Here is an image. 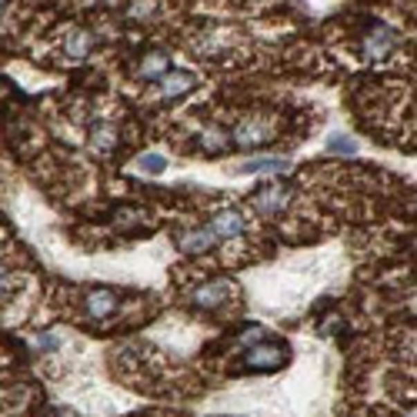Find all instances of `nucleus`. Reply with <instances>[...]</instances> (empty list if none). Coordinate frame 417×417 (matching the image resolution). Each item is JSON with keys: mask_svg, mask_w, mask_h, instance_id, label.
<instances>
[{"mask_svg": "<svg viewBox=\"0 0 417 417\" xmlns=\"http://www.w3.org/2000/svg\"><path fill=\"white\" fill-rule=\"evenodd\" d=\"M254 210L257 214H264V217H274V214H281L287 207V201H290V187L287 184H277V180H270V184H261V187L254 190Z\"/></svg>", "mask_w": 417, "mask_h": 417, "instance_id": "f257e3e1", "label": "nucleus"}, {"mask_svg": "<svg viewBox=\"0 0 417 417\" xmlns=\"http://www.w3.org/2000/svg\"><path fill=\"white\" fill-rule=\"evenodd\" d=\"M281 364H287V344L284 341L254 344V347L247 351V367H250V371H277Z\"/></svg>", "mask_w": 417, "mask_h": 417, "instance_id": "f03ea898", "label": "nucleus"}, {"mask_svg": "<svg viewBox=\"0 0 417 417\" xmlns=\"http://www.w3.org/2000/svg\"><path fill=\"white\" fill-rule=\"evenodd\" d=\"M394 47H398V34H394L391 27H384V24H374V27L364 34V40H360L364 57H371V60L391 57V50H394Z\"/></svg>", "mask_w": 417, "mask_h": 417, "instance_id": "7ed1b4c3", "label": "nucleus"}, {"mask_svg": "<svg viewBox=\"0 0 417 417\" xmlns=\"http://www.w3.org/2000/svg\"><path fill=\"white\" fill-rule=\"evenodd\" d=\"M267 140H270V127H267L264 120H257V117L241 120V124L234 127V144H237V147H244V151L261 147V144H267Z\"/></svg>", "mask_w": 417, "mask_h": 417, "instance_id": "20e7f679", "label": "nucleus"}, {"mask_svg": "<svg viewBox=\"0 0 417 417\" xmlns=\"http://www.w3.org/2000/svg\"><path fill=\"white\" fill-rule=\"evenodd\" d=\"M197 87V77L190 74V71H167V74L160 77V94L167 97V100H177V97L190 94Z\"/></svg>", "mask_w": 417, "mask_h": 417, "instance_id": "39448f33", "label": "nucleus"}, {"mask_svg": "<svg viewBox=\"0 0 417 417\" xmlns=\"http://www.w3.org/2000/svg\"><path fill=\"white\" fill-rule=\"evenodd\" d=\"M230 290H234V284L224 281V277L207 281V284H201L197 290H194V304H197V307H221V304L228 301Z\"/></svg>", "mask_w": 417, "mask_h": 417, "instance_id": "423d86ee", "label": "nucleus"}, {"mask_svg": "<svg viewBox=\"0 0 417 417\" xmlns=\"http://www.w3.org/2000/svg\"><path fill=\"white\" fill-rule=\"evenodd\" d=\"M247 228L244 214L237 207H224L214 214V224H210V230H214V237H237L241 230Z\"/></svg>", "mask_w": 417, "mask_h": 417, "instance_id": "0eeeda50", "label": "nucleus"}, {"mask_svg": "<svg viewBox=\"0 0 417 417\" xmlns=\"http://www.w3.org/2000/svg\"><path fill=\"white\" fill-rule=\"evenodd\" d=\"M114 311H117V294L111 287H94V290L87 294V314H91L94 321L111 317Z\"/></svg>", "mask_w": 417, "mask_h": 417, "instance_id": "6e6552de", "label": "nucleus"}, {"mask_svg": "<svg viewBox=\"0 0 417 417\" xmlns=\"http://www.w3.org/2000/svg\"><path fill=\"white\" fill-rule=\"evenodd\" d=\"M137 71H140L144 80H160V77L171 71V57H167L164 50H147V54L140 57V67H137Z\"/></svg>", "mask_w": 417, "mask_h": 417, "instance_id": "1a4fd4ad", "label": "nucleus"}, {"mask_svg": "<svg viewBox=\"0 0 417 417\" xmlns=\"http://www.w3.org/2000/svg\"><path fill=\"white\" fill-rule=\"evenodd\" d=\"M214 230L210 228H194L187 230V234H180L177 237V244H180V250H187V254H201V250H207V247H214Z\"/></svg>", "mask_w": 417, "mask_h": 417, "instance_id": "9d476101", "label": "nucleus"}, {"mask_svg": "<svg viewBox=\"0 0 417 417\" xmlns=\"http://www.w3.org/2000/svg\"><path fill=\"white\" fill-rule=\"evenodd\" d=\"M91 144H94L97 151H114L117 144H120L117 124H111V120H97L94 127H91Z\"/></svg>", "mask_w": 417, "mask_h": 417, "instance_id": "9b49d317", "label": "nucleus"}, {"mask_svg": "<svg viewBox=\"0 0 417 417\" xmlns=\"http://www.w3.org/2000/svg\"><path fill=\"white\" fill-rule=\"evenodd\" d=\"M287 171L284 157H257V160H247L237 167V174H281Z\"/></svg>", "mask_w": 417, "mask_h": 417, "instance_id": "f8f14e48", "label": "nucleus"}, {"mask_svg": "<svg viewBox=\"0 0 417 417\" xmlns=\"http://www.w3.org/2000/svg\"><path fill=\"white\" fill-rule=\"evenodd\" d=\"M91 44H94L91 30H71V37H67V44H64V50H67L74 60H80V57L91 54Z\"/></svg>", "mask_w": 417, "mask_h": 417, "instance_id": "ddd939ff", "label": "nucleus"}, {"mask_svg": "<svg viewBox=\"0 0 417 417\" xmlns=\"http://www.w3.org/2000/svg\"><path fill=\"white\" fill-rule=\"evenodd\" d=\"M137 167L144 174H164L167 157H164V154H140V157H137Z\"/></svg>", "mask_w": 417, "mask_h": 417, "instance_id": "4468645a", "label": "nucleus"}, {"mask_svg": "<svg viewBox=\"0 0 417 417\" xmlns=\"http://www.w3.org/2000/svg\"><path fill=\"white\" fill-rule=\"evenodd\" d=\"M327 151H337V154H354V151H358V144H354L351 137H344V133H334V137L327 140Z\"/></svg>", "mask_w": 417, "mask_h": 417, "instance_id": "2eb2a0df", "label": "nucleus"}, {"mask_svg": "<svg viewBox=\"0 0 417 417\" xmlns=\"http://www.w3.org/2000/svg\"><path fill=\"white\" fill-rule=\"evenodd\" d=\"M204 151L207 154H217V151H228V137L221 131H210L207 137H204Z\"/></svg>", "mask_w": 417, "mask_h": 417, "instance_id": "dca6fc26", "label": "nucleus"}, {"mask_svg": "<svg viewBox=\"0 0 417 417\" xmlns=\"http://www.w3.org/2000/svg\"><path fill=\"white\" fill-rule=\"evenodd\" d=\"M10 287H14V274H10L7 267H0V297H7Z\"/></svg>", "mask_w": 417, "mask_h": 417, "instance_id": "f3484780", "label": "nucleus"}]
</instances>
